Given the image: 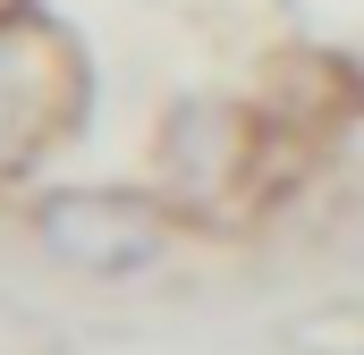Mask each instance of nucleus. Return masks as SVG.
Listing matches in <instances>:
<instances>
[{
  "label": "nucleus",
  "instance_id": "obj_1",
  "mask_svg": "<svg viewBox=\"0 0 364 355\" xmlns=\"http://www.w3.org/2000/svg\"><path fill=\"white\" fill-rule=\"evenodd\" d=\"M34 237H43L51 263L85 271V279H136L144 263H161V212L144 195H119V186H60V195H43Z\"/></svg>",
  "mask_w": 364,
  "mask_h": 355
}]
</instances>
